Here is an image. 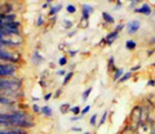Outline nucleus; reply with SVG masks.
<instances>
[{"instance_id": "nucleus-26", "label": "nucleus", "mask_w": 155, "mask_h": 134, "mask_svg": "<svg viewBox=\"0 0 155 134\" xmlns=\"http://www.w3.org/2000/svg\"><path fill=\"white\" fill-rule=\"evenodd\" d=\"M67 65V57L64 56V57H61L60 59H58V66H61V67H64Z\"/></svg>"}, {"instance_id": "nucleus-44", "label": "nucleus", "mask_w": 155, "mask_h": 134, "mask_svg": "<svg viewBox=\"0 0 155 134\" xmlns=\"http://www.w3.org/2000/svg\"><path fill=\"white\" fill-rule=\"evenodd\" d=\"M76 54H78V50H70V52H69V56H70V57H75Z\"/></svg>"}, {"instance_id": "nucleus-1", "label": "nucleus", "mask_w": 155, "mask_h": 134, "mask_svg": "<svg viewBox=\"0 0 155 134\" xmlns=\"http://www.w3.org/2000/svg\"><path fill=\"white\" fill-rule=\"evenodd\" d=\"M21 61L19 54H16L13 52H9L7 49L0 50V62L2 63H11V65H17Z\"/></svg>"}, {"instance_id": "nucleus-13", "label": "nucleus", "mask_w": 155, "mask_h": 134, "mask_svg": "<svg viewBox=\"0 0 155 134\" xmlns=\"http://www.w3.org/2000/svg\"><path fill=\"white\" fill-rule=\"evenodd\" d=\"M102 18H104L105 23H110V25H114V23H115L114 17L111 16L109 12H102Z\"/></svg>"}, {"instance_id": "nucleus-21", "label": "nucleus", "mask_w": 155, "mask_h": 134, "mask_svg": "<svg viewBox=\"0 0 155 134\" xmlns=\"http://www.w3.org/2000/svg\"><path fill=\"white\" fill-rule=\"evenodd\" d=\"M130 78H132V72L129 71V72H124L123 76H122V78H120L118 81H119V83H125V81H128Z\"/></svg>"}, {"instance_id": "nucleus-27", "label": "nucleus", "mask_w": 155, "mask_h": 134, "mask_svg": "<svg viewBox=\"0 0 155 134\" xmlns=\"http://www.w3.org/2000/svg\"><path fill=\"white\" fill-rule=\"evenodd\" d=\"M89 124L92 126H97V113H94V115H92V116H91Z\"/></svg>"}, {"instance_id": "nucleus-36", "label": "nucleus", "mask_w": 155, "mask_h": 134, "mask_svg": "<svg viewBox=\"0 0 155 134\" xmlns=\"http://www.w3.org/2000/svg\"><path fill=\"white\" fill-rule=\"evenodd\" d=\"M51 7H52V2H45V3L41 5L43 9H47V8H51Z\"/></svg>"}, {"instance_id": "nucleus-34", "label": "nucleus", "mask_w": 155, "mask_h": 134, "mask_svg": "<svg viewBox=\"0 0 155 134\" xmlns=\"http://www.w3.org/2000/svg\"><path fill=\"white\" fill-rule=\"evenodd\" d=\"M71 130H72V132H75V133H78V134H79V133H81V132H83V129H81L80 126H74V128H71Z\"/></svg>"}, {"instance_id": "nucleus-51", "label": "nucleus", "mask_w": 155, "mask_h": 134, "mask_svg": "<svg viewBox=\"0 0 155 134\" xmlns=\"http://www.w3.org/2000/svg\"><path fill=\"white\" fill-rule=\"evenodd\" d=\"M154 50H155V48H154Z\"/></svg>"}, {"instance_id": "nucleus-42", "label": "nucleus", "mask_w": 155, "mask_h": 134, "mask_svg": "<svg viewBox=\"0 0 155 134\" xmlns=\"http://www.w3.org/2000/svg\"><path fill=\"white\" fill-rule=\"evenodd\" d=\"M61 94H62V89L60 88V89H58V90H57V92L54 93V98H58V97H60V95H61Z\"/></svg>"}, {"instance_id": "nucleus-32", "label": "nucleus", "mask_w": 155, "mask_h": 134, "mask_svg": "<svg viewBox=\"0 0 155 134\" xmlns=\"http://www.w3.org/2000/svg\"><path fill=\"white\" fill-rule=\"evenodd\" d=\"M40 106H38V104H34L32 106V112H35V113H40Z\"/></svg>"}, {"instance_id": "nucleus-18", "label": "nucleus", "mask_w": 155, "mask_h": 134, "mask_svg": "<svg viewBox=\"0 0 155 134\" xmlns=\"http://www.w3.org/2000/svg\"><path fill=\"white\" fill-rule=\"evenodd\" d=\"M62 26H64L65 30H70V28H72V26H74V22H72L71 20H67V18H65V20L62 21Z\"/></svg>"}, {"instance_id": "nucleus-19", "label": "nucleus", "mask_w": 155, "mask_h": 134, "mask_svg": "<svg viewBox=\"0 0 155 134\" xmlns=\"http://www.w3.org/2000/svg\"><path fill=\"white\" fill-rule=\"evenodd\" d=\"M70 108H71V106L69 103H64V104H61V106H60V112L62 115H66L67 112L70 111Z\"/></svg>"}, {"instance_id": "nucleus-47", "label": "nucleus", "mask_w": 155, "mask_h": 134, "mask_svg": "<svg viewBox=\"0 0 155 134\" xmlns=\"http://www.w3.org/2000/svg\"><path fill=\"white\" fill-rule=\"evenodd\" d=\"M40 85H41V87H45V81L44 80H40Z\"/></svg>"}, {"instance_id": "nucleus-17", "label": "nucleus", "mask_w": 155, "mask_h": 134, "mask_svg": "<svg viewBox=\"0 0 155 134\" xmlns=\"http://www.w3.org/2000/svg\"><path fill=\"white\" fill-rule=\"evenodd\" d=\"M72 76H74V71H69L66 75H65V78H64V81H62V85H67L71 81L72 79Z\"/></svg>"}, {"instance_id": "nucleus-15", "label": "nucleus", "mask_w": 155, "mask_h": 134, "mask_svg": "<svg viewBox=\"0 0 155 134\" xmlns=\"http://www.w3.org/2000/svg\"><path fill=\"white\" fill-rule=\"evenodd\" d=\"M116 70L115 63H114V57H109V61H107V71L109 72H114Z\"/></svg>"}, {"instance_id": "nucleus-5", "label": "nucleus", "mask_w": 155, "mask_h": 134, "mask_svg": "<svg viewBox=\"0 0 155 134\" xmlns=\"http://www.w3.org/2000/svg\"><path fill=\"white\" fill-rule=\"evenodd\" d=\"M133 12H134V13H141V14H145V16H147V17H149V16H151V13H153L151 7H150L147 3H143V4H142V7L136 8Z\"/></svg>"}, {"instance_id": "nucleus-16", "label": "nucleus", "mask_w": 155, "mask_h": 134, "mask_svg": "<svg viewBox=\"0 0 155 134\" xmlns=\"http://www.w3.org/2000/svg\"><path fill=\"white\" fill-rule=\"evenodd\" d=\"M136 46H137V43H136L134 40H127V41H125V49L134 50Z\"/></svg>"}, {"instance_id": "nucleus-30", "label": "nucleus", "mask_w": 155, "mask_h": 134, "mask_svg": "<svg viewBox=\"0 0 155 134\" xmlns=\"http://www.w3.org/2000/svg\"><path fill=\"white\" fill-rule=\"evenodd\" d=\"M137 4H140L138 0H133V2H130V3H129V8H130V9H133V11H134V9L137 8Z\"/></svg>"}, {"instance_id": "nucleus-31", "label": "nucleus", "mask_w": 155, "mask_h": 134, "mask_svg": "<svg viewBox=\"0 0 155 134\" xmlns=\"http://www.w3.org/2000/svg\"><path fill=\"white\" fill-rule=\"evenodd\" d=\"M124 27H125L124 23H119V25H116V27H115V31H116V32H120V31H122Z\"/></svg>"}, {"instance_id": "nucleus-11", "label": "nucleus", "mask_w": 155, "mask_h": 134, "mask_svg": "<svg viewBox=\"0 0 155 134\" xmlns=\"http://www.w3.org/2000/svg\"><path fill=\"white\" fill-rule=\"evenodd\" d=\"M40 113H43L45 117H52L53 116V110H52V107L51 106H43L41 108H40Z\"/></svg>"}, {"instance_id": "nucleus-40", "label": "nucleus", "mask_w": 155, "mask_h": 134, "mask_svg": "<svg viewBox=\"0 0 155 134\" xmlns=\"http://www.w3.org/2000/svg\"><path fill=\"white\" fill-rule=\"evenodd\" d=\"M3 18H4V14H3V13H0V28H3V25H4Z\"/></svg>"}, {"instance_id": "nucleus-37", "label": "nucleus", "mask_w": 155, "mask_h": 134, "mask_svg": "<svg viewBox=\"0 0 155 134\" xmlns=\"http://www.w3.org/2000/svg\"><path fill=\"white\" fill-rule=\"evenodd\" d=\"M123 7V2H116V5H115V11H118V9H122Z\"/></svg>"}, {"instance_id": "nucleus-8", "label": "nucleus", "mask_w": 155, "mask_h": 134, "mask_svg": "<svg viewBox=\"0 0 155 134\" xmlns=\"http://www.w3.org/2000/svg\"><path fill=\"white\" fill-rule=\"evenodd\" d=\"M13 8L14 5L12 3H3L2 5H0V13L3 14H9V13H13Z\"/></svg>"}, {"instance_id": "nucleus-4", "label": "nucleus", "mask_w": 155, "mask_h": 134, "mask_svg": "<svg viewBox=\"0 0 155 134\" xmlns=\"http://www.w3.org/2000/svg\"><path fill=\"white\" fill-rule=\"evenodd\" d=\"M93 12H94V8L91 4H83L81 5V20L89 21V17Z\"/></svg>"}, {"instance_id": "nucleus-38", "label": "nucleus", "mask_w": 155, "mask_h": 134, "mask_svg": "<svg viewBox=\"0 0 155 134\" xmlns=\"http://www.w3.org/2000/svg\"><path fill=\"white\" fill-rule=\"evenodd\" d=\"M147 87H155V80L154 79H150L149 81H147Z\"/></svg>"}, {"instance_id": "nucleus-2", "label": "nucleus", "mask_w": 155, "mask_h": 134, "mask_svg": "<svg viewBox=\"0 0 155 134\" xmlns=\"http://www.w3.org/2000/svg\"><path fill=\"white\" fill-rule=\"evenodd\" d=\"M17 72V66L11 63H2L0 62V78L7 79L8 76H13Z\"/></svg>"}, {"instance_id": "nucleus-12", "label": "nucleus", "mask_w": 155, "mask_h": 134, "mask_svg": "<svg viewBox=\"0 0 155 134\" xmlns=\"http://www.w3.org/2000/svg\"><path fill=\"white\" fill-rule=\"evenodd\" d=\"M4 23H11L17 21V14L16 13H9V14H4V18H3Z\"/></svg>"}, {"instance_id": "nucleus-3", "label": "nucleus", "mask_w": 155, "mask_h": 134, "mask_svg": "<svg viewBox=\"0 0 155 134\" xmlns=\"http://www.w3.org/2000/svg\"><path fill=\"white\" fill-rule=\"evenodd\" d=\"M140 27H141V22H140L138 20H132V21H129L127 25H125V28H127V31H128L129 35H133V34H136L140 30Z\"/></svg>"}, {"instance_id": "nucleus-22", "label": "nucleus", "mask_w": 155, "mask_h": 134, "mask_svg": "<svg viewBox=\"0 0 155 134\" xmlns=\"http://www.w3.org/2000/svg\"><path fill=\"white\" fill-rule=\"evenodd\" d=\"M65 9H66V12L70 13V14H75L76 13V7L74 5V4H67V5L65 7Z\"/></svg>"}, {"instance_id": "nucleus-7", "label": "nucleus", "mask_w": 155, "mask_h": 134, "mask_svg": "<svg viewBox=\"0 0 155 134\" xmlns=\"http://www.w3.org/2000/svg\"><path fill=\"white\" fill-rule=\"evenodd\" d=\"M118 37H119V32H116L115 30L110 31L107 35L105 36V44H106V45H111L116 39H118Z\"/></svg>"}, {"instance_id": "nucleus-39", "label": "nucleus", "mask_w": 155, "mask_h": 134, "mask_svg": "<svg viewBox=\"0 0 155 134\" xmlns=\"http://www.w3.org/2000/svg\"><path fill=\"white\" fill-rule=\"evenodd\" d=\"M76 32H78V30H71V31H69V32H67V36H69V37H71V36H74Z\"/></svg>"}, {"instance_id": "nucleus-29", "label": "nucleus", "mask_w": 155, "mask_h": 134, "mask_svg": "<svg viewBox=\"0 0 155 134\" xmlns=\"http://www.w3.org/2000/svg\"><path fill=\"white\" fill-rule=\"evenodd\" d=\"M79 26H80L81 28H87V27H88V26H89V21H85V20H81V18H80Z\"/></svg>"}, {"instance_id": "nucleus-28", "label": "nucleus", "mask_w": 155, "mask_h": 134, "mask_svg": "<svg viewBox=\"0 0 155 134\" xmlns=\"http://www.w3.org/2000/svg\"><path fill=\"white\" fill-rule=\"evenodd\" d=\"M91 108H92V107H91V104H87V106H85L83 110H81V112H80V116L83 117L84 115H87V113H88V112L91 111Z\"/></svg>"}, {"instance_id": "nucleus-45", "label": "nucleus", "mask_w": 155, "mask_h": 134, "mask_svg": "<svg viewBox=\"0 0 155 134\" xmlns=\"http://www.w3.org/2000/svg\"><path fill=\"white\" fill-rule=\"evenodd\" d=\"M56 21H57V16H54V17H51V25H52V26L56 23Z\"/></svg>"}, {"instance_id": "nucleus-41", "label": "nucleus", "mask_w": 155, "mask_h": 134, "mask_svg": "<svg viewBox=\"0 0 155 134\" xmlns=\"http://www.w3.org/2000/svg\"><path fill=\"white\" fill-rule=\"evenodd\" d=\"M58 76H65L66 75V72H65V70H58L57 72H56Z\"/></svg>"}, {"instance_id": "nucleus-10", "label": "nucleus", "mask_w": 155, "mask_h": 134, "mask_svg": "<svg viewBox=\"0 0 155 134\" xmlns=\"http://www.w3.org/2000/svg\"><path fill=\"white\" fill-rule=\"evenodd\" d=\"M31 61H32V63L35 65V66H39V65H41V63H43V61H44V57H43L40 53H39L38 50H35V52L32 53Z\"/></svg>"}, {"instance_id": "nucleus-33", "label": "nucleus", "mask_w": 155, "mask_h": 134, "mask_svg": "<svg viewBox=\"0 0 155 134\" xmlns=\"http://www.w3.org/2000/svg\"><path fill=\"white\" fill-rule=\"evenodd\" d=\"M141 70V65H136L133 67H130V72H134V71H138Z\"/></svg>"}, {"instance_id": "nucleus-20", "label": "nucleus", "mask_w": 155, "mask_h": 134, "mask_svg": "<svg viewBox=\"0 0 155 134\" xmlns=\"http://www.w3.org/2000/svg\"><path fill=\"white\" fill-rule=\"evenodd\" d=\"M92 90H93V88L89 87V88H87L84 92H83V94H81V99H83V102H85V101L88 99V97H89L91 93H92Z\"/></svg>"}, {"instance_id": "nucleus-49", "label": "nucleus", "mask_w": 155, "mask_h": 134, "mask_svg": "<svg viewBox=\"0 0 155 134\" xmlns=\"http://www.w3.org/2000/svg\"><path fill=\"white\" fill-rule=\"evenodd\" d=\"M39 99H40V98H35V97H34V98H32V101H34V102H38V101H39Z\"/></svg>"}, {"instance_id": "nucleus-23", "label": "nucleus", "mask_w": 155, "mask_h": 134, "mask_svg": "<svg viewBox=\"0 0 155 134\" xmlns=\"http://www.w3.org/2000/svg\"><path fill=\"white\" fill-rule=\"evenodd\" d=\"M70 112L74 113V116H79L80 112H81V108H80L79 106H72V107L70 108Z\"/></svg>"}, {"instance_id": "nucleus-14", "label": "nucleus", "mask_w": 155, "mask_h": 134, "mask_svg": "<svg viewBox=\"0 0 155 134\" xmlns=\"http://www.w3.org/2000/svg\"><path fill=\"white\" fill-rule=\"evenodd\" d=\"M123 74H124V70L122 69V67H116V70L114 71V75H113V80L118 81L123 76Z\"/></svg>"}, {"instance_id": "nucleus-9", "label": "nucleus", "mask_w": 155, "mask_h": 134, "mask_svg": "<svg viewBox=\"0 0 155 134\" xmlns=\"http://www.w3.org/2000/svg\"><path fill=\"white\" fill-rule=\"evenodd\" d=\"M62 8H64V4H61V3H58L57 5H52L49 8V12H48V17H54V16H57V14L61 12Z\"/></svg>"}, {"instance_id": "nucleus-43", "label": "nucleus", "mask_w": 155, "mask_h": 134, "mask_svg": "<svg viewBox=\"0 0 155 134\" xmlns=\"http://www.w3.org/2000/svg\"><path fill=\"white\" fill-rule=\"evenodd\" d=\"M71 121H78V120H81V116L79 115V116H72L71 119H70Z\"/></svg>"}, {"instance_id": "nucleus-48", "label": "nucleus", "mask_w": 155, "mask_h": 134, "mask_svg": "<svg viewBox=\"0 0 155 134\" xmlns=\"http://www.w3.org/2000/svg\"><path fill=\"white\" fill-rule=\"evenodd\" d=\"M153 53H154V50H149V52H147V56H149V57H150V56H151V54H153Z\"/></svg>"}, {"instance_id": "nucleus-25", "label": "nucleus", "mask_w": 155, "mask_h": 134, "mask_svg": "<svg viewBox=\"0 0 155 134\" xmlns=\"http://www.w3.org/2000/svg\"><path fill=\"white\" fill-rule=\"evenodd\" d=\"M43 23H44V20H43V14H38V18H36V27H41Z\"/></svg>"}, {"instance_id": "nucleus-50", "label": "nucleus", "mask_w": 155, "mask_h": 134, "mask_svg": "<svg viewBox=\"0 0 155 134\" xmlns=\"http://www.w3.org/2000/svg\"><path fill=\"white\" fill-rule=\"evenodd\" d=\"M84 134H93V133H89V132H85Z\"/></svg>"}, {"instance_id": "nucleus-6", "label": "nucleus", "mask_w": 155, "mask_h": 134, "mask_svg": "<svg viewBox=\"0 0 155 134\" xmlns=\"http://www.w3.org/2000/svg\"><path fill=\"white\" fill-rule=\"evenodd\" d=\"M0 104L4 107H14L16 106V101L7 97V95H2L0 94Z\"/></svg>"}, {"instance_id": "nucleus-46", "label": "nucleus", "mask_w": 155, "mask_h": 134, "mask_svg": "<svg viewBox=\"0 0 155 134\" xmlns=\"http://www.w3.org/2000/svg\"><path fill=\"white\" fill-rule=\"evenodd\" d=\"M75 66H76V63H72V65L70 66V71H72V70H74V69H75Z\"/></svg>"}, {"instance_id": "nucleus-35", "label": "nucleus", "mask_w": 155, "mask_h": 134, "mask_svg": "<svg viewBox=\"0 0 155 134\" xmlns=\"http://www.w3.org/2000/svg\"><path fill=\"white\" fill-rule=\"evenodd\" d=\"M52 95H53V94H52V93L49 92V93H47V94H44V97H43V99H44V101H45V102H48V101H49V99L52 98Z\"/></svg>"}, {"instance_id": "nucleus-24", "label": "nucleus", "mask_w": 155, "mask_h": 134, "mask_svg": "<svg viewBox=\"0 0 155 134\" xmlns=\"http://www.w3.org/2000/svg\"><path fill=\"white\" fill-rule=\"evenodd\" d=\"M106 120H107V111H104L102 116H101V120H100L98 124H97V126H102L104 124L106 123Z\"/></svg>"}]
</instances>
